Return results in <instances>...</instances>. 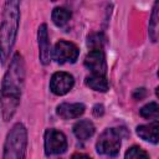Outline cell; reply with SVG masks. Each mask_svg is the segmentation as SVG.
I'll use <instances>...</instances> for the list:
<instances>
[{
	"instance_id": "cell-6",
	"label": "cell",
	"mask_w": 159,
	"mask_h": 159,
	"mask_svg": "<svg viewBox=\"0 0 159 159\" xmlns=\"http://www.w3.org/2000/svg\"><path fill=\"white\" fill-rule=\"evenodd\" d=\"M78 53H80V51L75 43L60 40L55 45L52 57L57 63H61V65L66 63V62L73 63L78 58Z\"/></svg>"
},
{
	"instance_id": "cell-3",
	"label": "cell",
	"mask_w": 159,
	"mask_h": 159,
	"mask_svg": "<svg viewBox=\"0 0 159 159\" xmlns=\"http://www.w3.org/2000/svg\"><path fill=\"white\" fill-rule=\"evenodd\" d=\"M27 145V130L22 123L12 125L7 133L2 159H25Z\"/></svg>"
},
{
	"instance_id": "cell-8",
	"label": "cell",
	"mask_w": 159,
	"mask_h": 159,
	"mask_svg": "<svg viewBox=\"0 0 159 159\" xmlns=\"http://www.w3.org/2000/svg\"><path fill=\"white\" fill-rule=\"evenodd\" d=\"M84 66L92 72V75L104 76L107 71V65H106V56L103 51L91 50L84 58Z\"/></svg>"
},
{
	"instance_id": "cell-21",
	"label": "cell",
	"mask_w": 159,
	"mask_h": 159,
	"mask_svg": "<svg viewBox=\"0 0 159 159\" xmlns=\"http://www.w3.org/2000/svg\"><path fill=\"white\" fill-rule=\"evenodd\" d=\"M71 159H91V158H89L88 155H86V154H80V153H77V154H73Z\"/></svg>"
},
{
	"instance_id": "cell-7",
	"label": "cell",
	"mask_w": 159,
	"mask_h": 159,
	"mask_svg": "<svg viewBox=\"0 0 159 159\" xmlns=\"http://www.w3.org/2000/svg\"><path fill=\"white\" fill-rule=\"evenodd\" d=\"M75 84L73 77L67 72H56L50 80V89L57 96H63L72 89Z\"/></svg>"
},
{
	"instance_id": "cell-20",
	"label": "cell",
	"mask_w": 159,
	"mask_h": 159,
	"mask_svg": "<svg viewBox=\"0 0 159 159\" xmlns=\"http://www.w3.org/2000/svg\"><path fill=\"white\" fill-rule=\"evenodd\" d=\"M104 113V107L102 106V104H96L94 107H93V114L96 116V117H99V116H102Z\"/></svg>"
},
{
	"instance_id": "cell-14",
	"label": "cell",
	"mask_w": 159,
	"mask_h": 159,
	"mask_svg": "<svg viewBox=\"0 0 159 159\" xmlns=\"http://www.w3.org/2000/svg\"><path fill=\"white\" fill-rule=\"evenodd\" d=\"M71 19V12L65 7H55L52 11V21L56 26H65Z\"/></svg>"
},
{
	"instance_id": "cell-17",
	"label": "cell",
	"mask_w": 159,
	"mask_h": 159,
	"mask_svg": "<svg viewBox=\"0 0 159 159\" xmlns=\"http://www.w3.org/2000/svg\"><path fill=\"white\" fill-rule=\"evenodd\" d=\"M140 116L145 119H153L157 120L158 116H159V107L157 102H150L148 104H145L144 107H142L140 109Z\"/></svg>"
},
{
	"instance_id": "cell-12",
	"label": "cell",
	"mask_w": 159,
	"mask_h": 159,
	"mask_svg": "<svg viewBox=\"0 0 159 159\" xmlns=\"http://www.w3.org/2000/svg\"><path fill=\"white\" fill-rule=\"evenodd\" d=\"M73 133L77 139L87 140L94 133V125L89 119H82L73 125Z\"/></svg>"
},
{
	"instance_id": "cell-9",
	"label": "cell",
	"mask_w": 159,
	"mask_h": 159,
	"mask_svg": "<svg viewBox=\"0 0 159 159\" xmlns=\"http://www.w3.org/2000/svg\"><path fill=\"white\" fill-rule=\"evenodd\" d=\"M37 42H39V55L42 65H48L51 61V51H50V40L47 34L46 24L40 25L37 31Z\"/></svg>"
},
{
	"instance_id": "cell-4",
	"label": "cell",
	"mask_w": 159,
	"mask_h": 159,
	"mask_svg": "<svg viewBox=\"0 0 159 159\" xmlns=\"http://www.w3.org/2000/svg\"><path fill=\"white\" fill-rule=\"evenodd\" d=\"M120 148V134L114 128L106 129L98 138L96 149L99 154L108 155V157H116L119 153Z\"/></svg>"
},
{
	"instance_id": "cell-13",
	"label": "cell",
	"mask_w": 159,
	"mask_h": 159,
	"mask_svg": "<svg viewBox=\"0 0 159 159\" xmlns=\"http://www.w3.org/2000/svg\"><path fill=\"white\" fill-rule=\"evenodd\" d=\"M86 84L97 91V92H107L109 88L108 81L106 78V76H101V75H91L86 78Z\"/></svg>"
},
{
	"instance_id": "cell-15",
	"label": "cell",
	"mask_w": 159,
	"mask_h": 159,
	"mask_svg": "<svg viewBox=\"0 0 159 159\" xmlns=\"http://www.w3.org/2000/svg\"><path fill=\"white\" fill-rule=\"evenodd\" d=\"M158 6H159V2H155L153 11H152L150 20H149V36H150V40L153 42H155L158 40V26H159L158 25V20H159Z\"/></svg>"
},
{
	"instance_id": "cell-5",
	"label": "cell",
	"mask_w": 159,
	"mask_h": 159,
	"mask_svg": "<svg viewBox=\"0 0 159 159\" xmlns=\"http://www.w3.org/2000/svg\"><path fill=\"white\" fill-rule=\"evenodd\" d=\"M67 149L66 135L53 128H50L45 132V152L47 155L61 154Z\"/></svg>"
},
{
	"instance_id": "cell-10",
	"label": "cell",
	"mask_w": 159,
	"mask_h": 159,
	"mask_svg": "<svg viewBox=\"0 0 159 159\" xmlns=\"http://www.w3.org/2000/svg\"><path fill=\"white\" fill-rule=\"evenodd\" d=\"M84 104L83 103H61L57 106L56 113L62 118V119H72V118H78L84 113Z\"/></svg>"
},
{
	"instance_id": "cell-1",
	"label": "cell",
	"mask_w": 159,
	"mask_h": 159,
	"mask_svg": "<svg viewBox=\"0 0 159 159\" xmlns=\"http://www.w3.org/2000/svg\"><path fill=\"white\" fill-rule=\"evenodd\" d=\"M25 81V63L20 53H15L4 76L0 94V109L4 120L11 119L16 112Z\"/></svg>"
},
{
	"instance_id": "cell-2",
	"label": "cell",
	"mask_w": 159,
	"mask_h": 159,
	"mask_svg": "<svg viewBox=\"0 0 159 159\" xmlns=\"http://www.w3.org/2000/svg\"><path fill=\"white\" fill-rule=\"evenodd\" d=\"M20 21V10L17 1H6L4 6L2 20L0 25V62L4 63L16 40Z\"/></svg>"
},
{
	"instance_id": "cell-16",
	"label": "cell",
	"mask_w": 159,
	"mask_h": 159,
	"mask_svg": "<svg viewBox=\"0 0 159 159\" xmlns=\"http://www.w3.org/2000/svg\"><path fill=\"white\" fill-rule=\"evenodd\" d=\"M106 43V36L102 32H93L87 37V46L91 50H102Z\"/></svg>"
},
{
	"instance_id": "cell-18",
	"label": "cell",
	"mask_w": 159,
	"mask_h": 159,
	"mask_svg": "<svg viewBox=\"0 0 159 159\" xmlns=\"http://www.w3.org/2000/svg\"><path fill=\"white\" fill-rule=\"evenodd\" d=\"M124 159H149V155L147 154L145 150H143L140 147H132L127 150Z\"/></svg>"
},
{
	"instance_id": "cell-11",
	"label": "cell",
	"mask_w": 159,
	"mask_h": 159,
	"mask_svg": "<svg viewBox=\"0 0 159 159\" xmlns=\"http://www.w3.org/2000/svg\"><path fill=\"white\" fill-rule=\"evenodd\" d=\"M137 134L142 139L150 142L153 144H157L158 139H159V123H158V120H153L149 124H143V125L137 127Z\"/></svg>"
},
{
	"instance_id": "cell-19",
	"label": "cell",
	"mask_w": 159,
	"mask_h": 159,
	"mask_svg": "<svg viewBox=\"0 0 159 159\" xmlns=\"http://www.w3.org/2000/svg\"><path fill=\"white\" fill-rule=\"evenodd\" d=\"M133 97H134L135 99H142V98H144V97H145V89H144V88H138V89H135L134 93H133Z\"/></svg>"
}]
</instances>
